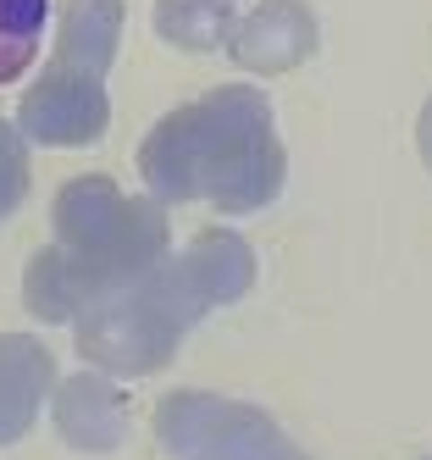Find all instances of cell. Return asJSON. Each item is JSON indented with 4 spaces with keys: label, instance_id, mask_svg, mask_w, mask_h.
Wrapping results in <instances>:
<instances>
[{
    "label": "cell",
    "instance_id": "30bf717a",
    "mask_svg": "<svg viewBox=\"0 0 432 460\" xmlns=\"http://www.w3.org/2000/svg\"><path fill=\"white\" fill-rule=\"evenodd\" d=\"M239 28L233 0H155V34L178 50H216Z\"/></svg>",
    "mask_w": 432,
    "mask_h": 460
},
{
    "label": "cell",
    "instance_id": "3957f363",
    "mask_svg": "<svg viewBox=\"0 0 432 460\" xmlns=\"http://www.w3.org/2000/svg\"><path fill=\"white\" fill-rule=\"evenodd\" d=\"M50 222L56 244H45L22 272V300L40 322H78L89 305L150 272L172 239L161 200L122 194L106 172L61 183Z\"/></svg>",
    "mask_w": 432,
    "mask_h": 460
},
{
    "label": "cell",
    "instance_id": "4fadbf2b",
    "mask_svg": "<svg viewBox=\"0 0 432 460\" xmlns=\"http://www.w3.org/2000/svg\"><path fill=\"white\" fill-rule=\"evenodd\" d=\"M421 155H427V167H432V106L421 111Z\"/></svg>",
    "mask_w": 432,
    "mask_h": 460
},
{
    "label": "cell",
    "instance_id": "7c38bea8",
    "mask_svg": "<svg viewBox=\"0 0 432 460\" xmlns=\"http://www.w3.org/2000/svg\"><path fill=\"white\" fill-rule=\"evenodd\" d=\"M28 194V145H22V128L0 122V222H6Z\"/></svg>",
    "mask_w": 432,
    "mask_h": 460
},
{
    "label": "cell",
    "instance_id": "8fae6325",
    "mask_svg": "<svg viewBox=\"0 0 432 460\" xmlns=\"http://www.w3.org/2000/svg\"><path fill=\"white\" fill-rule=\"evenodd\" d=\"M50 0H0V84H17L45 40Z\"/></svg>",
    "mask_w": 432,
    "mask_h": 460
},
{
    "label": "cell",
    "instance_id": "277c9868",
    "mask_svg": "<svg viewBox=\"0 0 432 460\" xmlns=\"http://www.w3.org/2000/svg\"><path fill=\"white\" fill-rule=\"evenodd\" d=\"M155 438L172 460H305L266 411L199 388H178L155 405Z\"/></svg>",
    "mask_w": 432,
    "mask_h": 460
},
{
    "label": "cell",
    "instance_id": "8992f818",
    "mask_svg": "<svg viewBox=\"0 0 432 460\" xmlns=\"http://www.w3.org/2000/svg\"><path fill=\"white\" fill-rule=\"evenodd\" d=\"M316 50V17L299 0H266L250 17H239L227 40V56L244 73H288Z\"/></svg>",
    "mask_w": 432,
    "mask_h": 460
},
{
    "label": "cell",
    "instance_id": "5b68a950",
    "mask_svg": "<svg viewBox=\"0 0 432 460\" xmlns=\"http://www.w3.org/2000/svg\"><path fill=\"white\" fill-rule=\"evenodd\" d=\"M111 122V101H106V78H94L84 67H66V61L50 56V67L40 73L17 106V128L33 145H94Z\"/></svg>",
    "mask_w": 432,
    "mask_h": 460
},
{
    "label": "cell",
    "instance_id": "ba28073f",
    "mask_svg": "<svg viewBox=\"0 0 432 460\" xmlns=\"http://www.w3.org/2000/svg\"><path fill=\"white\" fill-rule=\"evenodd\" d=\"M56 388V360L40 339L0 333V444H17Z\"/></svg>",
    "mask_w": 432,
    "mask_h": 460
},
{
    "label": "cell",
    "instance_id": "6da1fadb",
    "mask_svg": "<svg viewBox=\"0 0 432 460\" xmlns=\"http://www.w3.org/2000/svg\"><path fill=\"white\" fill-rule=\"evenodd\" d=\"M250 283L255 250L227 227H206L199 239H189V250L161 255L150 272L89 305L73 327L78 355L117 377H150L178 355L183 333L199 316L244 300Z\"/></svg>",
    "mask_w": 432,
    "mask_h": 460
},
{
    "label": "cell",
    "instance_id": "7a4b0ae2",
    "mask_svg": "<svg viewBox=\"0 0 432 460\" xmlns=\"http://www.w3.org/2000/svg\"><path fill=\"white\" fill-rule=\"evenodd\" d=\"M139 172L155 200H211L227 217H244L278 200L288 155L266 94L250 84H222L150 128L139 145Z\"/></svg>",
    "mask_w": 432,
    "mask_h": 460
},
{
    "label": "cell",
    "instance_id": "9c48e42d",
    "mask_svg": "<svg viewBox=\"0 0 432 460\" xmlns=\"http://www.w3.org/2000/svg\"><path fill=\"white\" fill-rule=\"evenodd\" d=\"M117 45H122V0H66L61 6L56 61L106 78L117 61Z\"/></svg>",
    "mask_w": 432,
    "mask_h": 460
},
{
    "label": "cell",
    "instance_id": "52a82bcc",
    "mask_svg": "<svg viewBox=\"0 0 432 460\" xmlns=\"http://www.w3.org/2000/svg\"><path fill=\"white\" fill-rule=\"evenodd\" d=\"M50 416H56V433L89 455H111L128 438V405L100 372H78V377L56 383Z\"/></svg>",
    "mask_w": 432,
    "mask_h": 460
}]
</instances>
